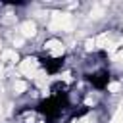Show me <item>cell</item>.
Listing matches in <instances>:
<instances>
[{"label":"cell","instance_id":"3","mask_svg":"<svg viewBox=\"0 0 123 123\" xmlns=\"http://www.w3.org/2000/svg\"><path fill=\"white\" fill-rule=\"evenodd\" d=\"M17 117H19L21 123H48V121L44 119V115L37 110V106H35V108H25V110H21Z\"/></svg>","mask_w":123,"mask_h":123},{"label":"cell","instance_id":"2","mask_svg":"<svg viewBox=\"0 0 123 123\" xmlns=\"http://www.w3.org/2000/svg\"><path fill=\"white\" fill-rule=\"evenodd\" d=\"M40 56L65 58V44H63V40H60L58 37H50L48 40H44V44H42V54H40Z\"/></svg>","mask_w":123,"mask_h":123},{"label":"cell","instance_id":"1","mask_svg":"<svg viewBox=\"0 0 123 123\" xmlns=\"http://www.w3.org/2000/svg\"><path fill=\"white\" fill-rule=\"evenodd\" d=\"M86 81L92 85V88L94 90H106L108 86H110V83H111V73H110V69L108 67H104V65H100V67H94L90 73H88V77H86Z\"/></svg>","mask_w":123,"mask_h":123}]
</instances>
